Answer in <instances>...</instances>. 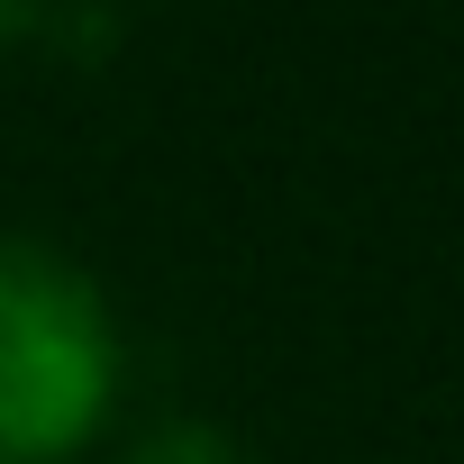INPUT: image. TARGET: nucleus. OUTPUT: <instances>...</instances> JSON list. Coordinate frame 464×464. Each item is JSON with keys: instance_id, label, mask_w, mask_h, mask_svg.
Here are the masks:
<instances>
[{"instance_id": "obj_1", "label": "nucleus", "mask_w": 464, "mask_h": 464, "mask_svg": "<svg viewBox=\"0 0 464 464\" xmlns=\"http://www.w3.org/2000/svg\"><path fill=\"white\" fill-rule=\"evenodd\" d=\"M110 410L119 319L101 283L37 237H0V464H73Z\"/></svg>"}, {"instance_id": "obj_2", "label": "nucleus", "mask_w": 464, "mask_h": 464, "mask_svg": "<svg viewBox=\"0 0 464 464\" xmlns=\"http://www.w3.org/2000/svg\"><path fill=\"white\" fill-rule=\"evenodd\" d=\"M119 464H256L227 428H209V419H155Z\"/></svg>"}, {"instance_id": "obj_3", "label": "nucleus", "mask_w": 464, "mask_h": 464, "mask_svg": "<svg viewBox=\"0 0 464 464\" xmlns=\"http://www.w3.org/2000/svg\"><path fill=\"white\" fill-rule=\"evenodd\" d=\"M37 10H46V0H0V46H19L37 28Z\"/></svg>"}]
</instances>
